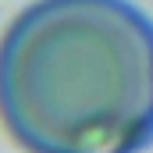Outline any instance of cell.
Returning <instances> with one entry per match:
<instances>
[{
	"label": "cell",
	"mask_w": 153,
	"mask_h": 153,
	"mask_svg": "<svg viewBox=\"0 0 153 153\" xmlns=\"http://www.w3.org/2000/svg\"><path fill=\"white\" fill-rule=\"evenodd\" d=\"M7 78L39 128L111 135L153 100V39L114 0H50L11 36Z\"/></svg>",
	"instance_id": "obj_1"
}]
</instances>
